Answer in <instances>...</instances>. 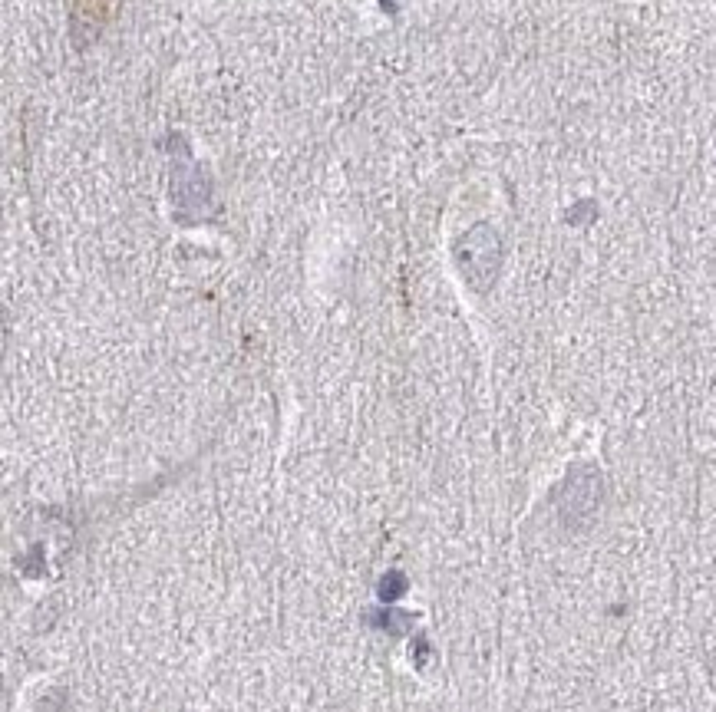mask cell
I'll return each instance as SVG.
<instances>
[{"label":"cell","instance_id":"obj_1","mask_svg":"<svg viewBox=\"0 0 716 712\" xmlns=\"http://www.w3.org/2000/svg\"><path fill=\"white\" fill-rule=\"evenodd\" d=\"M456 264L469 287L476 291H489L499 277L502 267V241L489 225H476L459 238L456 244Z\"/></svg>","mask_w":716,"mask_h":712},{"label":"cell","instance_id":"obj_2","mask_svg":"<svg viewBox=\"0 0 716 712\" xmlns=\"http://www.w3.org/2000/svg\"><path fill=\"white\" fill-rule=\"evenodd\" d=\"M601 505V475L594 469H578L568 475L565 488H561V518L568 525H585V521Z\"/></svg>","mask_w":716,"mask_h":712},{"label":"cell","instance_id":"obj_3","mask_svg":"<svg viewBox=\"0 0 716 712\" xmlns=\"http://www.w3.org/2000/svg\"><path fill=\"white\" fill-rule=\"evenodd\" d=\"M373 623H377L380 630H387L393 633V637H403L406 627L413 623L410 614H403V610H377V617H373Z\"/></svg>","mask_w":716,"mask_h":712},{"label":"cell","instance_id":"obj_4","mask_svg":"<svg viewBox=\"0 0 716 712\" xmlns=\"http://www.w3.org/2000/svg\"><path fill=\"white\" fill-rule=\"evenodd\" d=\"M406 591V577L400 571H390L387 577L380 581V597L383 600H393V597H400Z\"/></svg>","mask_w":716,"mask_h":712}]
</instances>
